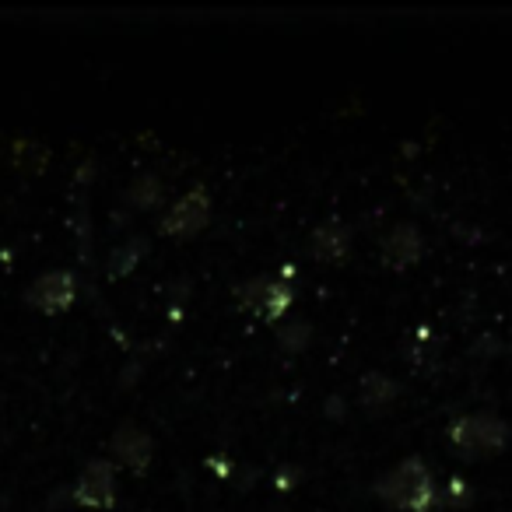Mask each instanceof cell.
Listing matches in <instances>:
<instances>
[{
  "instance_id": "7a4b0ae2",
  "label": "cell",
  "mask_w": 512,
  "mask_h": 512,
  "mask_svg": "<svg viewBox=\"0 0 512 512\" xmlns=\"http://www.w3.org/2000/svg\"><path fill=\"white\" fill-rule=\"evenodd\" d=\"M449 442L463 456H491L509 442V425L495 414H463L449 425Z\"/></svg>"
},
{
  "instance_id": "52a82bcc",
  "label": "cell",
  "mask_w": 512,
  "mask_h": 512,
  "mask_svg": "<svg viewBox=\"0 0 512 512\" xmlns=\"http://www.w3.org/2000/svg\"><path fill=\"white\" fill-rule=\"evenodd\" d=\"M151 453H155V446H151V439L141 432V428L123 425L120 432L113 435V456L120 463H127L130 470H144V467H148Z\"/></svg>"
},
{
  "instance_id": "ba28073f",
  "label": "cell",
  "mask_w": 512,
  "mask_h": 512,
  "mask_svg": "<svg viewBox=\"0 0 512 512\" xmlns=\"http://www.w3.org/2000/svg\"><path fill=\"white\" fill-rule=\"evenodd\" d=\"M421 256V232L414 225H397L383 239V260L390 267H407Z\"/></svg>"
},
{
  "instance_id": "3957f363",
  "label": "cell",
  "mask_w": 512,
  "mask_h": 512,
  "mask_svg": "<svg viewBox=\"0 0 512 512\" xmlns=\"http://www.w3.org/2000/svg\"><path fill=\"white\" fill-rule=\"evenodd\" d=\"M74 502L85 509H109L116 502V470L106 460H92L81 470L78 484H74Z\"/></svg>"
},
{
  "instance_id": "6da1fadb",
  "label": "cell",
  "mask_w": 512,
  "mask_h": 512,
  "mask_svg": "<svg viewBox=\"0 0 512 512\" xmlns=\"http://www.w3.org/2000/svg\"><path fill=\"white\" fill-rule=\"evenodd\" d=\"M376 495L383 505L397 512H432L435 505V477L421 456H407L393 470L376 481Z\"/></svg>"
},
{
  "instance_id": "8992f818",
  "label": "cell",
  "mask_w": 512,
  "mask_h": 512,
  "mask_svg": "<svg viewBox=\"0 0 512 512\" xmlns=\"http://www.w3.org/2000/svg\"><path fill=\"white\" fill-rule=\"evenodd\" d=\"M74 295H78V281H74V274L53 271V274H43V278L29 288L25 299H29L39 313H64V309L74 302Z\"/></svg>"
},
{
  "instance_id": "5b68a950",
  "label": "cell",
  "mask_w": 512,
  "mask_h": 512,
  "mask_svg": "<svg viewBox=\"0 0 512 512\" xmlns=\"http://www.w3.org/2000/svg\"><path fill=\"white\" fill-rule=\"evenodd\" d=\"M207 218H211V200H207V193L190 190L186 197H179L176 204H172L169 214H165L162 232L179 235V239H190V235H197L200 228L207 225Z\"/></svg>"
},
{
  "instance_id": "277c9868",
  "label": "cell",
  "mask_w": 512,
  "mask_h": 512,
  "mask_svg": "<svg viewBox=\"0 0 512 512\" xmlns=\"http://www.w3.org/2000/svg\"><path fill=\"white\" fill-rule=\"evenodd\" d=\"M242 306L249 309L253 316H260V320H278V316H285L288 309H292V288L285 285V281H264L256 278L249 281L246 288L239 292Z\"/></svg>"
},
{
  "instance_id": "9c48e42d",
  "label": "cell",
  "mask_w": 512,
  "mask_h": 512,
  "mask_svg": "<svg viewBox=\"0 0 512 512\" xmlns=\"http://www.w3.org/2000/svg\"><path fill=\"white\" fill-rule=\"evenodd\" d=\"M351 249V235L344 225H337V221H327V225L316 228L313 235V253L320 256V260H344Z\"/></svg>"
}]
</instances>
